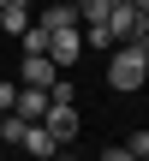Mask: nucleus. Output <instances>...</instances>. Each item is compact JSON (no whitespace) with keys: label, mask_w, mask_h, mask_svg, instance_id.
<instances>
[{"label":"nucleus","mask_w":149,"mask_h":161,"mask_svg":"<svg viewBox=\"0 0 149 161\" xmlns=\"http://www.w3.org/2000/svg\"><path fill=\"white\" fill-rule=\"evenodd\" d=\"M108 84H113L119 96L143 90L149 84V42H119V54L108 60Z\"/></svg>","instance_id":"nucleus-1"},{"label":"nucleus","mask_w":149,"mask_h":161,"mask_svg":"<svg viewBox=\"0 0 149 161\" xmlns=\"http://www.w3.org/2000/svg\"><path fill=\"white\" fill-rule=\"evenodd\" d=\"M108 36L113 42H149V12H137L131 0H113L108 6Z\"/></svg>","instance_id":"nucleus-2"},{"label":"nucleus","mask_w":149,"mask_h":161,"mask_svg":"<svg viewBox=\"0 0 149 161\" xmlns=\"http://www.w3.org/2000/svg\"><path fill=\"white\" fill-rule=\"evenodd\" d=\"M42 125H48V137H54V143H72L84 119H78V108H72V102H54V96H48V108H42Z\"/></svg>","instance_id":"nucleus-3"},{"label":"nucleus","mask_w":149,"mask_h":161,"mask_svg":"<svg viewBox=\"0 0 149 161\" xmlns=\"http://www.w3.org/2000/svg\"><path fill=\"white\" fill-rule=\"evenodd\" d=\"M84 54V24H60V30H48V60L54 66H72Z\"/></svg>","instance_id":"nucleus-4"},{"label":"nucleus","mask_w":149,"mask_h":161,"mask_svg":"<svg viewBox=\"0 0 149 161\" xmlns=\"http://www.w3.org/2000/svg\"><path fill=\"white\" fill-rule=\"evenodd\" d=\"M42 108H48V90H36V84H18V102H12V114L36 125V119H42Z\"/></svg>","instance_id":"nucleus-5"},{"label":"nucleus","mask_w":149,"mask_h":161,"mask_svg":"<svg viewBox=\"0 0 149 161\" xmlns=\"http://www.w3.org/2000/svg\"><path fill=\"white\" fill-rule=\"evenodd\" d=\"M24 84L48 90V84H54V60H48V54H24Z\"/></svg>","instance_id":"nucleus-6"},{"label":"nucleus","mask_w":149,"mask_h":161,"mask_svg":"<svg viewBox=\"0 0 149 161\" xmlns=\"http://www.w3.org/2000/svg\"><path fill=\"white\" fill-rule=\"evenodd\" d=\"M18 149H30V155H54L60 143H54V137H48V125L36 119V125H24V143H18Z\"/></svg>","instance_id":"nucleus-7"},{"label":"nucleus","mask_w":149,"mask_h":161,"mask_svg":"<svg viewBox=\"0 0 149 161\" xmlns=\"http://www.w3.org/2000/svg\"><path fill=\"white\" fill-rule=\"evenodd\" d=\"M30 30V12L24 6H0V36H24Z\"/></svg>","instance_id":"nucleus-8"},{"label":"nucleus","mask_w":149,"mask_h":161,"mask_svg":"<svg viewBox=\"0 0 149 161\" xmlns=\"http://www.w3.org/2000/svg\"><path fill=\"white\" fill-rule=\"evenodd\" d=\"M60 24H78V6H66V0H60V6H48V12H42V30H60Z\"/></svg>","instance_id":"nucleus-9"},{"label":"nucleus","mask_w":149,"mask_h":161,"mask_svg":"<svg viewBox=\"0 0 149 161\" xmlns=\"http://www.w3.org/2000/svg\"><path fill=\"white\" fill-rule=\"evenodd\" d=\"M24 125H30V119H18V114L6 108V114H0V143H24Z\"/></svg>","instance_id":"nucleus-10"},{"label":"nucleus","mask_w":149,"mask_h":161,"mask_svg":"<svg viewBox=\"0 0 149 161\" xmlns=\"http://www.w3.org/2000/svg\"><path fill=\"white\" fill-rule=\"evenodd\" d=\"M84 48H113V36H108V18H102V24H84Z\"/></svg>","instance_id":"nucleus-11"},{"label":"nucleus","mask_w":149,"mask_h":161,"mask_svg":"<svg viewBox=\"0 0 149 161\" xmlns=\"http://www.w3.org/2000/svg\"><path fill=\"white\" fill-rule=\"evenodd\" d=\"M125 155H137V161H149V131H137V137L125 143Z\"/></svg>","instance_id":"nucleus-12"},{"label":"nucleus","mask_w":149,"mask_h":161,"mask_svg":"<svg viewBox=\"0 0 149 161\" xmlns=\"http://www.w3.org/2000/svg\"><path fill=\"white\" fill-rule=\"evenodd\" d=\"M12 102H18V84H6V78H0V114H6Z\"/></svg>","instance_id":"nucleus-13"},{"label":"nucleus","mask_w":149,"mask_h":161,"mask_svg":"<svg viewBox=\"0 0 149 161\" xmlns=\"http://www.w3.org/2000/svg\"><path fill=\"white\" fill-rule=\"evenodd\" d=\"M131 6H137V12H149V0H131Z\"/></svg>","instance_id":"nucleus-14"},{"label":"nucleus","mask_w":149,"mask_h":161,"mask_svg":"<svg viewBox=\"0 0 149 161\" xmlns=\"http://www.w3.org/2000/svg\"><path fill=\"white\" fill-rule=\"evenodd\" d=\"M0 6H24V0H0Z\"/></svg>","instance_id":"nucleus-15"}]
</instances>
